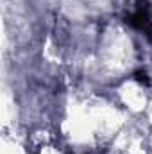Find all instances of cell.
<instances>
[{
	"label": "cell",
	"mask_w": 152,
	"mask_h": 154,
	"mask_svg": "<svg viewBox=\"0 0 152 154\" xmlns=\"http://www.w3.org/2000/svg\"><path fill=\"white\" fill-rule=\"evenodd\" d=\"M41 154H61V152H59V151H56L54 147H45V151H43Z\"/></svg>",
	"instance_id": "obj_1"
}]
</instances>
